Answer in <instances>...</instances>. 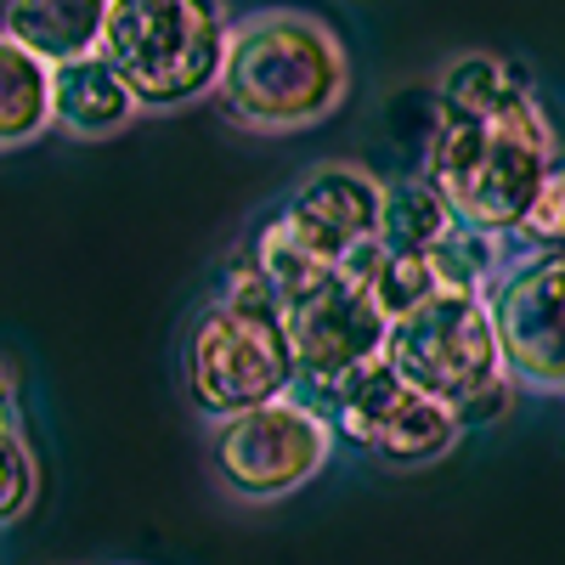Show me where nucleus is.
Wrapping results in <instances>:
<instances>
[{"mask_svg":"<svg viewBox=\"0 0 565 565\" xmlns=\"http://www.w3.org/2000/svg\"><path fill=\"white\" fill-rule=\"evenodd\" d=\"M554 170H559V141L526 85H514L492 114L436 108L424 181L441 193L458 226L509 238Z\"/></svg>","mask_w":565,"mask_h":565,"instance_id":"obj_1","label":"nucleus"},{"mask_svg":"<svg viewBox=\"0 0 565 565\" xmlns=\"http://www.w3.org/2000/svg\"><path fill=\"white\" fill-rule=\"evenodd\" d=\"M351 63L340 34L306 12H255L226 23L215 74L221 108L249 130H300L345 103Z\"/></svg>","mask_w":565,"mask_h":565,"instance_id":"obj_2","label":"nucleus"},{"mask_svg":"<svg viewBox=\"0 0 565 565\" xmlns=\"http://www.w3.org/2000/svg\"><path fill=\"white\" fill-rule=\"evenodd\" d=\"M289 391L295 356L282 334V306L249 266H238L221 300L204 306L186 334V396L204 418L226 424L249 407L282 402Z\"/></svg>","mask_w":565,"mask_h":565,"instance_id":"obj_3","label":"nucleus"},{"mask_svg":"<svg viewBox=\"0 0 565 565\" xmlns=\"http://www.w3.org/2000/svg\"><path fill=\"white\" fill-rule=\"evenodd\" d=\"M373 226H380V175L356 164H322L260 226V238L249 244V271L277 306H295L373 244Z\"/></svg>","mask_w":565,"mask_h":565,"instance_id":"obj_4","label":"nucleus"},{"mask_svg":"<svg viewBox=\"0 0 565 565\" xmlns=\"http://www.w3.org/2000/svg\"><path fill=\"white\" fill-rule=\"evenodd\" d=\"M380 362L396 373V380H407L418 396L447 407L458 436L469 430V424L498 418L514 396L509 373L498 362V345H492L487 311H481L476 295H430L407 317H396L385 328Z\"/></svg>","mask_w":565,"mask_h":565,"instance_id":"obj_5","label":"nucleus"},{"mask_svg":"<svg viewBox=\"0 0 565 565\" xmlns=\"http://www.w3.org/2000/svg\"><path fill=\"white\" fill-rule=\"evenodd\" d=\"M226 18L199 0H114L103 7L97 57L136 108H181L215 90Z\"/></svg>","mask_w":565,"mask_h":565,"instance_id":"obj_6","label":"nucleus"},{"mask_svg":"<svg viewBox=\"0 0 565 565\" xmlns=\"http://www.w3.org/2000/svg\"><path fill=\"white\" fill-rule=\"evenodd\" d=\"M289 396L328 424V436H340L385 463H430L458 441L452 413L436 407L430 396H418L407 380H396L380 356L351 367L334 385H295Z\"/></svg>","mask_w":565,"mask_h":565,"instance_id":"obj_7","label":"nucleus"},{"mask_svg":"<svg viewBox=\"0 0 565 565\" xmlns=\"http://www.w3.org/2000/svg\"><path fill=\"white\" fill-rule=\"evenodd\" d=\"M210 452H215V476L232 498L271 503L317 476L322 458L334 452V436H328V424L317 413H306L295 396H282V402H266L215 424Z\"/></svg>","mask_w":565,"mask_h":565,"instance_id":"obj_8","label":"nucleus"},{"mask_svg":"<svg viewBox=\"0 0 565 565\" xmlns=\"http://www.w3.org/2000/svg\"><path fill=\"white\" fill-rule=\"evenodd\" d=\"M559 277H565V255H514L481 289V311H487V328H492V345H498L509 385H532L548 396L565 385Z\"/></svg>","mask_w":565,"mask_h":565,"instance_id":"obj_9","label":"nucleus"},{"mask_svg":"<svg viewBox=\"0 0 565 565\" xmlns=\"http://www.w3.org/2000/svg\"><path fill=\"white\" fill-rule=\"evenodd\" d=\"M385 317L373 306L362 271L345 260L334 277L311 289L306 300L282 306V334L295 356V385H334L351 367L385 351Z\"/></svg>","mask_w":565,"mask_h":565,"instance_id":"obj_10","label":"nucleus"},{"mask_svg":"<svg viewBox=\"0 0 565 565\" xmlns=\"http://www.w3.org/2000/svg\"><path fill=\"white\" fill-rule=\"evenodd\" d=\"M0 34L18 40L23 52L40 57L45 68H63L74 57L97 52L103 7H97V0H18V7H7Z\"/></svg>","mask_w":565,"mask_h":565,"instance_id":"obj_11","label":"nucleus"},{"mask_svg":"<svg viewBox=\"0 0 565 565\" xmlns=\"http://www.w3.org/2000/svg\"><path fill=\"white\" fill-rule=\"evenodd\" d=\"M130 114H136V103L125 97V85L114 79V68L97 52L52 68V125H63L68 136H79V141L114 136Z\"/></svg>","mask_w":565,"mask_h":565,"instance_id":"obj_12","label":"nucleus"},{"mask_svg":"<svg viewBox=\"0 0 565 565\" xmlns=\"http://www.w3.org/2000/svg\"><path fill=\"white\" fill-rule=\"evenodd\" d=\"M447 204L424 175L380 181V226H373V249L385 255H430L447 238Z\"/></svg>","mask_w":565,"mask_h":565,"instance_id":"obj_13","label":"nucleus"},{"mask_svg":"<svg viewBox=\"0 0 565 565\" xmlns=\"http://www.w3.org/2000/svg\"><path fill=\"white\" fill-rule=\"evenodd\" d=\"M52 125V68L0 34V148H23Z\"/></svg>","mask_w":565,"mask_h":565,"instance_id":"obj_14","label":"nucleus"},{"mask_svg":"<svg viewBox=\"0 0 565 565\" xmlns=\"http://www.w3.org/2000/svg\"><path fill=\"white\" fill-rule=\"evenodd\" d=\"M436 277V295H476L492 282V271L503 266V238H487V232H469V226H447V238L424 255Z\"/></svg>","mask_w":565,"mask_h":565,"instance_id":"obj_15","label":"nucleus"},{"mask_svg":"<svg viewBox=\"0 0 565 565\" xmlns=\"http://www.w3.org/2000/svg\"><path fill=\"white\" fill-rule=\"evenodd\" d=\"M514 85H526V79L498 57H458L436 85V108L441 114H492Z\"/></svg>","mask_w":565,"mask_h":565,"instance_id":"obj_16","label":"nucleus"},{"mask_svg":"<svg viewBox=\"0 0 565 565\" xmlns=\"http://www.w3.org/2000/svg\"><path fill=\"white\" fill-rule=\"evenodd\" d=\"M34 503V452L23 441V424H0V526H12L18 514Z\"/></svg>","mask_w":565,"mask_h":565,"instance_id":"obj_17","label":"nucleus"},{"mask_svg":"<svg viewBox=\"0 0 565 565\" xmlns=\"http://www.w3.org/2000/svg\"><path fill=\"white\" fill-rule=\"evenodd\" d=\"M509 238H521V255H559V238H565V170H554L543 181V193L532 199V210L521 215V226H514Z\"/></svg>","mask_w":565,"mask_h":565,"instance_id":"obj_18","label":"nucleus"},{"mask_svg":"<svg viewBox=\"0 0 565 565\" xmlns=\"http://www.w3.org/2000/svg\"><path fill=\"white\" fill-rule=\"evenodd\" d=\"M12 396H18V391H12V373H7V367H0V424H7V418H18V407H12Z\"/></svg>","mask_w":565,"mask_h":565,"instance_id":"obj_19","label":"nucleus"}]
</instances>
